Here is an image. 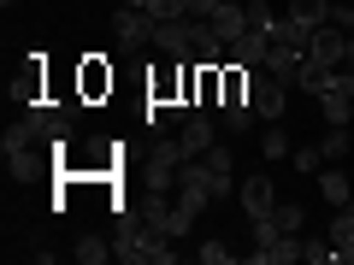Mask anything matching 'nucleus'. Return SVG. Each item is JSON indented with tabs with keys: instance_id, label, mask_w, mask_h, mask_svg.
Masks as SVG:
<instances>
[{
	"instance_id": "1",
	"label": "nucleus",
	"mask_w": 354,
	"mask_h": 265,
	"mask_svg": "<svg viewBox=\"0 0 354 265\" xmlns=\"http://www.w3.org/2000/svg\"><path fill=\"white\" fill-rule=\"evenodd\" d=\"M319 112H325V124H348V112H354V71L348 65L330 71L325 95H319Z\"/></svg>"
},
{
	"instance_id": "2",
	"label": "nucleus",
	"mask_w": 354,
	"mask_h": 265,
	"mask_svg": "<svg viewBox=\"0 0 354 265\" xmlns=\"http://www.w3.org/2000/svg\"><path fill=\"white\" fill-rule=\"evenodd\" d=\"M248 101H254V118H266V124H278V118L283 112H290V106H283V101H290V83H278V77H254V88H248Z\"/></svg>"
},
{
	"instance_id": "3",
	"label": "nucleus",
	"mask_w": 354,
	"mask_h": 265,
	"mask_svg": "<svg viewBox=\"0 0 354 265\" xmlns=\"http://www.w3.org/2000/svg\"><path fill=\"white\" fill-rule=\"evenodd\" d=\"M113 41H118V53H142V41H153V18L136 12V6L113 12Z\"/></svg>"
},
{
	"instance_id": "4",
	"label": "nucleus",
	"mask_w": 354,
	"mask_h": 265,
	"mask_svg": "<svg viewBox=\"0 0 354 265\" xmlns=\"http://www.w3.org/2000/svg\"><path fill=\"white\" fill-rule=\"evenodd\" d=\"M236 201H242V213H248V224H254V218H266L272 206H278V189H272L266 171H254L248 183H236Z\"/></svg>"
},
{
	"instance_id": "5",
	"label": "nucleus",
	"mask_w": 354,
	"mask_h": 265,
	"mask_svg": "<svg viewBox=\"0 0 354 265\" xmlns=\"http://www.w3.org/2000/svg\"><path fill=\"white\" fill-rule=\"evenodd\" d=\"M342 48H348V30L330 18V24H319L313 36H307V59H325V65H342Z\"/></svg>"
},
{
	"instance_id": "6",
	"label": "nucleus",
	"mask_w": 354,
	"mask_h": 265,
	"mask_svg": "<svg viewBox=\"0 0 354 265\" xmlns=\"http://www.w3.org/2000/svg\"><path fill=\"white\" fill-rule=\"evenodd\" d=\"M177 141H183V153H189V159H201V153L218 141V118L189 112V118H183V130H177Z\"/></svg>"
},
{
	"instance_id": "7",
	"label": "nucleus",
	"mask_w": 354,
	"mask_h": 265,
	"mask_svg": "<svg viewBox=\"0 0 354 265\" xmlns=\"http://www.w3.org/2000/svg\"><path fill=\"white\" fill-rule=\"evenodd\" d=\"M36 130H30V124H12V130H6V136H0V153H6V171H30V159H36V153H30V148H36Z\"/></svg>"
},
{
	"instance_id": "8",
	"label": "nucleus",
	"mask_w": 354,
	"mask_h": 265,
	"mask_svg": "<svg viewBox=\"0 0 354 265\" xmlns=\"http://www.w3.org/2000/svg\"><path fill=\"white\" fill-rule=\"evenodd\" d=\"M266 53H272V36H266V30H242V36L230 41L225 59L230 65H266Z\"/></svg>"
},
{
	"instance_id": "9",
	"label": "nucleus",
	"mask_w": 354,
	"mask_h": 265,
	"mask_svg": "<svg viewBox=\"0 0 354 265\" xmlns=\"http://www.w3.org/2000/svg\"><path fill=\"white\" fill-rule=\"evenodd\" d=\"M153 48L165 59H189V18H171V24H153Z\"/></svg>"
},
{
	"instance_id": "10",
	"label": "nucleus",
	"mask_w": 354,
	"mask_h": 265,
	"mask_svg": "<svg viewBox=\"0 0 354 265\" xmlns=\"http://www.w3.org/2000/svg\"><path fill=\"white\" fill-rule=\"evenodd\" d=\"M330 248H337V265H354V201L337 206V218H330Z\"/></svg>"
},
{
	"instance_id": "11",
	"label": "nucleus",
	"mask_w": 354,
	"mask_h": 265,
	"mask_svg": "<svg viewBox=\"0 0 354 265\" xmlns=\"http://www.w3.org/2000/svg\"><path fill=\"white\" fill-rule=\"evenodd\" d=\"M301 59H307L301 48H290V41H272V53H266V77H278V83H290V88H295V71H301Z\"/></svg>"
},
{
	"instance_id": "12",
	"label": "nucleus",
	"mask_w": 354,
	"mask_h": 265,
	"mask_svg": "<svg viewBox=\"0 0 354 265\" xmlns=\"http://www.w3.org/2000/svg\"><path fill=\"white\" fill-rule=\"evenodd\" d=\"M177 189H189V195H207V201H218V189H213V171H207V159H183V165H177Z\"/></svg>"
},
{
	"instance_id": "13",
	"label": "nucleus",
	"mask_w": 354,
	"mask_h": 265,
	"mask_svg": "<svg viewBox=\"0 0 354 265\" xmlns=\"http://www.w3.org/2000/svg\"><path fill=\"white\" fill-rule=\"evenodd\" d=\"M213 30H218V41H225V53H230V41L248 30V6H218V12H213Z\"/></svg>"
},
{
	"instance_id": "14",
	"label": "nucleus",
	"mask_w": 354,
	"mask_h": 265,
	"mask_svg": "<svg viewBox=\"0 0 354 265\" xmlns=\"http://www.w3.org/2000/svg\"><path fill=\"white\" fill-rule=\"evenodd\" d=\"M330 71H337V65H325V59H301V71H295V88H301V95H325Z\"/></svg>"
},
{
	"instance_id": "15",
	"label": "nucleus",
	"mask_w": 354,
	"mask_h": 265,
	"mask_svg": "<svg viewBox=\"0 0 354 265\" xmlns=\"http://www.w3.org/2000/svg\"><path fill=\"white\" fill-rule=\"evenodd\" d=\"M330 12H337V0H290V18H301L307 30L330 24Z\"/></svg>"
},
{
	"instance_id": "16",
	"label": "nucleus",
	"mask_w": 354,
	"mask_h": 265,
	"mask_svg": "<svg viewBox=\"0 0 354 265\" xmlns=\"http://www.w3.org/2000/svg\"><path fill=\"white\" fill-rule=\"evenodd\" d=\"M218 106H225V112H218V130L242 136V130H248V118H254V101H242V95H236V101H218Z\"/></svg>"
},
{
	"instance_id": "17",
	"label": "nucleus",
	"mask_w": 354,
	"mask_h": 265,
	"mask_svg": "<svg viewBox=\"0 0 354 265\" xmlns=\"http://www.w3.org/2000/svg\"><path fill=\"white\" fill-rule=\"evenodd\" d=\"M183 159H189V153H183V141H177V136H153V153H148V165H165V171H177Z\"/></svg>"
},
{
	"instance_id": "18",
	"label": "nucleus",
	"mask_w": 354,
	"mask_h": 265,
	"mask_svg": "<svg viewBox=\"0 0 354 265\" xmlns=\"http://www.w3.org/2000/svg\"><path fill=\"white\" fill-rule=\"evenodd\" d=\"M260 153H266V159H290V153H295L290 130H283V124H266V136H260Z\"/></svg>"
},
{
	"instance_id": "19",
	"label": "nucleus",
	"mask_w": 354,
	"mask_h": 265,
	"mask_svg": "<svg viewBox=\"0 0 354 265\" xmlns=\"http://www.w3.org/2000/svg\"><path fill=\"white\" fill-rule=\"evenodd\" d=\"M319 195H325L330 206H348L354 201V189H348V177H342V171H319Z\"/></svg>"
},
{
	"instance_id": "20",
	"label": "nucleus",
	"mask_w": 354,
	"mask_h": 265,
	"mask_svg": "<svg viewBox=\"0 0 354 265\" xmlns=\"http://www.w3.org/2000/svg\"><path fill=\"white\" fill-rule=\"evenodd\" d=\"M307 36H313V30H307L301 18H278V24H272V41H290V48H301V53H307Z\"/></svg>"
},
{
	"instance_id": "21",
	"label": "nucleus",
	"mask_w": 354,
	"mask_h": 265,
	"mask_svg": "<svg viewBox=\"0 0 354 265\" xmlns=\"http://www.w3.org/2000/svg\"><path fill=\"white\" fill-rule=\"evenodd\" d=\"M142 12H148L153 24H171V18H189V0H148Z\"/></svg>"
},
{
	"instance_id": "22",
	"label": "nucleus",
	"mask_w": 354,
	"mask_h": 265,
	"mask_svg": "<svg viewBox=\"0 0 354 265\" xmlns=\"http://www.w3.org/2000/svg\"><path fill=\"white\" fill-rule=\"evenodd\" d=\"M301 259H307V265H330V259H337L330 236H301Z\"/></svg>"
},
{
	"instance_id": "23",
	"label": "nucleus",
	"mask_w": 354,
	"mask_h": 265,
	"mask_svg": "<svg viewBox=\"0 0 354 265\" xmlns=\"http://www.w3.org/2000/svg\"><path fill=\"white\" fill-rule=\"evenodd\" d=\"M272 218H278V230H283V236H301V206H295V201H278V206H272Z\"/></svg>"
},
{
	"instance_id": "24",
	"label": "nucleus",
	"mask_w": 354,
	"mask_h": 265,
	"mask_svg": "<svg viewBox=\"0 0 354 265\" xmlns=\"http://www.w3.org/2000/svg\"><path fill=\"white\" fill-rule=\"evenodd\" d=\"M319 153H325V159H342V153H348V124H330L325 141H319Z\"/></svg>"
},
{
	"instance_id": "25",
	"label": "nucleus",
	"mask_w": 354,
	"mask_h": 265,
	"mask_svg": "<svg viewBox=\"0 0 354 265\" xmlns=\"http://www.w3.org/2000/svg\"><path fill=\"white\" fill-rule=\"evenodd\" d=\"M71 253H77V259H83V265H101V259H106V253H118V248H106V242H101V236H83V242H77V248H71Z\"/></svg>"
},
{
	"instance_id": "26",
	"label": "nucleus",
	"mask_w": 354,
	"mask_h": 265,
	"mask_svg": "<svg viewBox=\"0 0 354 265\" xmlns=\"http://www.w3.org/2000/svg\"><path fill=\"white\" fill-rule=\"evenodd\" d=\"M242 6H248V30H266V36H272V24H278V12H272L266 0H242Z\"/></svg>"
},
{
	"instance_id": "27",
	"label": "nucleus",
	"mask_w": 354,
	"mask_h": 265,
	"mask_svg": "<svg viewBox=\"0 0 354 265\" xmlns=\"http://www.w3.org/2000/svg\"><path fill=\"white\" fill-rule=\"evenodd\" d=\"M290 159H295V171H325V153H319V141H313V148H295Z\"/></svg>"
},
{
	"instance_id": "28",
	"label": "nucleus",
	"mask_w": 354,
	"mask_h": 265,
	"mask_svg": "<svg viewBox=\"0 0 354 265\" xmlns=\"http://www.w3.org/2000/svg\"><path fill=\"white\" fill-rule=\"evenodd\" d=\"M201 259H207V265H230V259H236V253H230L225 242H201Z\"/></svg>"
},
{
	"instance_id": "29",
	"label": "nucleus",
	"mask_w": 354,
	"mask_h": 265,
	"mask_svg": "<svg viewBox=\"0 0 354 265\" xmlns=\"http://www.w3.org/2000/svg\"><path fill=\"white\" fill-rule=\"evenodd\" d=\"M189 18H213V0H189Z\"/></svg>"
},
{
	"instance_id": "30",
	"label": "nucleus",
	"mask_w": 354,
	"mask_h": 265,
	"mask_svg": "<svg viewBox=\"0 0 354 265\" xmlns=\"http://www.w3.org/2000/svg\"><path fill=\"white\" fill-rule=\"evenodd\" d=\"M330 18H337V24L348 30V36H354V12H348V6H337V12H330Z\"/></svg>"
},
{
	"instance_id": "31",
	"label": "nucleus",
	"mask_w": 354,
	"mask_h": 265,
	"mask_svg": "<svg viewBox=\"0 0 354 265\" xmlns=\"http://www.w3.org/2000/svg\"><path fill=\"white\" fill-rule=\"evenodd\" d=\"M218 6H242V0H213V12H218Z\"/></svg>"
},
{
	"instance_id": "32",
	"label": "nucleus",
	"mask_w": 354,
	"mask_h": 265,
	"mask_svg": "<svg viewBox=\"0 0 354 265\" xmlns=\"http://www.w3.org/2000/svg\"><path fill=\"white\" fill-rule=\"evenodd\" d=\"M124 6H136V12H142V6H148V0H124Z\"/></svg>"
},
{
	"instance_id": "33",
	"label": "nucleus",
	"mask_w": 354,
	"mask_h": 265,
	"mask_svg": "<svg viewBox=\"0 0 354 265\" xmlns=\"http://www.w3.org/2000/svg\"><path fill=\"white\" fill-rule=\"evenodd\" d=\"M12 6H18V0H6V12H12Z\"/></svg>"
}]
</instances>
